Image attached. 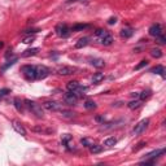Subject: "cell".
<instances>
[{
	"label": "cell",
	"mask_w": 166,
	"mask_h": 166,
	"mask_svg": "<svg viewBox=\"0 0 166 166\" xmlns=\"http://www.w3.org/2000/svg\"><path fill=\"white\" fill-rule=\"evenodd\" d=\"M16 63H17V57H16V59H13V60H12V61H9V63H8L7 65H4V66L2 67V71H5V70H7V69H8V67H9V66H12V65H14Z\"/></svg>",
	"instance_id": "cell-32"
},
{
	"label": "cell",
	"mask_w": 166,
	"mask_h": 166,
	"mask_svg": "<svg viewBox=\"0 0 166 166\" xmlns=\"http://www.w3.org/2000/svg\"><path fill=\"white\" fill-rule=\"evenodd\" d=\"M14 107H16V109L18 110V112H22L23 110V104H22V101L18 99V97H16L14 99Z\"/></svg>",
	"instance_id": "cell-28"
},
{
	"label": "cell",
	"mask_w": 166,
	"mask_h": 166,
	"mask_svg": "<svg viewBox=\"0 0 166 166\" xmlns=\"http://www.w3.org/2000/svg\"><path fill=\"white\" fill-rule=\"evenodd\" d=\"M3 46H4V44H3V42H0V48H2Z\"/></svg>",
	"instance_id": "cell-40"
},
{
	"label": "cell",
	"mask_w": 166,
	"mask_h": 166,
	"mask_svg": "<svg viewBox=\"0 0 166 166\" xmlns=\"http://www.w3.org/2000/svg\"><path fill=\"white\" fill-rule=\"evenodd\" d=\"M56 71H57V74H60V75H70V74H74V69H73V67H70V66H60Z\"/></svg>",
	"instance_id": "cell-8"
},
{
	"label": "cell",
	"mask_w": 166,
	"mask_h": 166,
	"mask_svg": "<svg viewBox=\"0 0 166 166\" xmlns=\"http://www.w3.org/2000/svg\"><path fill=\"white\" fill-rule=\"evenodd\" d=\"M39 52V48H30V50H26L22 53L23 57H30V56H35L36 53Z\"/></svg>",
	"instance_id": "cell-16"
},
{
	"label": "cell",
	"mask_w": 166,
	"mask_h": 166,
	"mask_svg": "<svg viewBox=\"0 0 166 166\" xmlns=\"http://www.w3.org/2000/svg\"><path fill=\"white\" fill-rule=\"evenodd\" d=\"M79 0H66V3H77Z\"/></svg>",
	"instance_id": "cell-39"
},
{
	"label": "cell",
	"mask_w": 166,
	"mask_h": 166,
	"mask_svg": "<svg viewBox=\"0 0 166 166\" xmlns=\"http://www.w3.org/2000/svg\"><path fill=\"white\" fill-rule=\"evenodd\" d=\"M25 104H26V107L29 108V110L30 112H33L36 117H39V118H42L43 117V109H42V107L39 105L38 103H35V101H31V100H25Z\"/></svg>",
	"instance_id": "cell-1"
},
{
	"label": "cell",
	"mask_w": 166,
	"mask_h": 166,
	"mask_svg": "<svg viewBox=\"0 0 166 166\" xmlns=\"http://www.w3.org/2000/svg\"><path fill=\"white\" fill-rule=\"evenodd\" d=\"M12 126H13L14 130H16L18 134H20V135H22V136H25V135H26V130H25V127H23V126H22L18 121H13V122H12Z\"/></svg>",
	"instance_id": "cell-11"
},
{
	"label": "cell",
	"mask_w": 166,
	"mask_h": 166,
	"mask_svg": "<svg viewBox=\"0 0 166 166\" xmlns=\"http://www.w3.org/2000/svg\"><path fill=\"white\" fill-rule=\"evenodd\" d=\"M100 40H101V43L104 46H110L113 43V36H112V34H110V33H108L105 36H103Z\"/></svg>",
	"instance_id": "cell-14"
},
{
	"label": "cell",
	"mask_w": 166,
	"mask_h": 166,
	"mask_svg": "<svg viewBox=\"0 0 166 166\" xmlns=\"http://www.w3.org/2000/svg\"><path fill=\"white\" fill-rule=\"evenodd\" d=\"M132 34H134V30L131 27H123L122 29V31H121V36L122 38H125V39L131 38Z\"/></svg>",
	"instance_id": "cell-12"
},
{
	"label": "cell",
	"mask_w": 166,
	"mask_h": 166,
	"mask_svg": "<svg viewBox=\"0 0 166 166\" xmlns=\"http://www.w3.org/2000/svg\"><path fill=\"white\" fill-rule=\"evenodd\" d=\"M84 108L88 109V110H92V109H96V103L92 101V100H87L84 103Z\"/></svg>",
	"instance_id": "cell-26"
},
{
	"label": "cell",
	"mask_w": 166,
	"mask_h": 166,
	"mask_svg": "<svg viewBox=\"0 0 166 166\" xmlns=\"http://www.w3.org/2000/svg\"><path fill=\"white\" fill-rule=\"evenodd\" d=\"M165 153V149H157V151H153L151 153H148V155L145 156L144 160H157L160 156H162Z\"/></svg>",
	"instance_id": "cell-10"
},
{
	"label": "cell",
	"mask_w": 166,
	"mask_h": 166,
	"mask_svg": "<svg viewBox=\"0 0 166 166\" xmlns=\"http://www.w3.org/2000/svg\"><path fill=\"white\" fill-rule=\"evenodd\" d=\"M156 39H157V42L160 43V44H165L166 43V38H165L164 34H160L158 36H156Z\"/></svg>",
	"instance_id": "cell-34"
},
{
	"label": "cell",
	"mask_w": 166,
	"mask_h": 166,
	"mask_svg": "<svg viewBox=\"0 0 166 166\" xmlns=\"http://www.w3.org/2000/svg\"><path fill=\"white\" fill-rule=\"evenodd\" d=\"M141 105V100H134L128 103V108L130 109H138Z\"/></svg>",
	"instance_id": "cell-25"
},
{
	"label": "cell",
	"mask_w": 166,
	"mask_h": 166,
	"mask_svg": "<svg viewBox=\"0 0 166 166\" xmlns=\"http://www.w3.org/2000/svg\"><path fill=\"white\" fill-rule=\"evenodd\" d=\"M91 65L97 67V69H100V67H104V65H105V61H104L103 59H92L91 60Z\"/></svg>",
	"instance_id": "cell-13"
},
{
	"label": "cell",
	"mask_w": 166,
	"mask_h": 166,
	"mask_svg": "<svg viewBox=\"0 0 166 166\" xmlns=\"http://www.w3.org/2000/svg\"><path fill=\"white\" fill-rule=\"evenodd\" d=\"M160 34H162V27L160 23H155L149 27V35L152 36H158Z\"/></svg>",
	"instance_id": "cell-9"
},
{
	"label": "cell",
	"mask_w": 166,
	"mask_h": 166,
	"mask_svg": "<svg viewBox=\"0 0 166 166\" xmlns=\"http://www.w3.org/2000/svg\"><path fill=\"white\" fill-rule=\"evenodd\" d=\"M90 151H91V153H94V155H96V153H100V152H103V145L92 144L90 147Z\"/></svg>",
	"instance_id": "cell-21"
},
{
	"label": "cell",
	"mask_w": 166,
	"mask_h": 166,
	"mask_svg": "<svg viewBox=\"0 0 166 166\" xmlns=\"http://www.w3.org/2000/svg\"><path fill=\"white\" fill-rule=\"evenodd\" d=\"M115 22H117V18H115V17H110L109 20H108V23H109V25H114Z\"/></svg>",
	"instance_id": "cell-38"
},
{
	"label": "cell",
	"mask_w": 166,
	"mask_h": 166,
	"mask_svg": "<svg viewBox=\"0 0 166 166\" xmlns=\"http://www.w3.org/2000/svg\"><path fill=\"white\" fill-rule=\"evenodd\" d=\"M64 100L66 104H69V105H75L77 101H78V96L75 94H73L71 91H69L67 94L64 95Z\"/></svg>",
	"instance_id": "cell-5"
},
{
	"label": "cell",
	"mask_w": 166,
	"mask_h": 166,
	"mask_svg": "<svg viewBox=\"0 0 166 166\" xmlns=\"http://www.w3.org/2000/svg\"><path fill=\"white\" fill-rule=\"evenodd\" d=\"M21 70H22L23 74H25V77H26L27 79H30V81H34V79H36V78H35V75H36V66L23 65V66L21 67Z\"/></svg>",
	"instance_id": "cell-2"
},
{
	"label": "cell",
	"mask_w": 166,
	"mask_h": 166,
	"mask_svg": "<svg viewBox=\"0 0 166 166\" xmlns=\"http://www.w3.org/2000/svg\"><path fill=\"white\" fill-rule=\"evenodd\" d=\"M35 40V35H27V36H25L23 38V40H22V43H25V44H30V43H33Z\"/></svg>",
	"instance_id": "cell-29"
},
{
	"label": "cell",
	"mask_w": 166,
	"mask_h": 166,
	"mask_svg": "<svg viewBox=\"0 0 166 166\" xmlns=\"http://www.w3.org/2000/svg\"><path fill=\"white\" fill-rule=\"evenodd\" d=\"M8 94H10V90L9 88H2L0 90V100L3 99V97H5Z\"/></svg>",
	"instance_id": "cell-31"
},
{
	"label": "cell",
	"mask_w": 166,
	"mask_h": 166,
	"mask_svg": "<svg viewBox=\"0 0 166 166\" xmlns=\"http://www.w3.org/2000/svg\"><path fill=\"white\" fill-rule=\"evenodd\" d=\"M143 147H145V143H139L138 147H135V148H134V152H138L139 149L143 148Z\"/></svg>",
	"instance_id": "cell-37"
},
{
	"label": "cell",
	"mask_w": 166,
	"mask_h": 166,
	"mask_svg": "<svg viewBox=\"0 0 166 166\" xmlns=\"http://www.w3.org/2000/svg\"><path fill=\"white\" fill-rule=\"evenodd\" d=\"M151 95H152V92H151L149 90H147V91H143L141 94H139V97H140L141 101H144V100H147V99H149Z\"/></svg>",
	"instance_id": "cell-23"
},
{
	"label": "cell",
	"mask_w": 166,
	"mask_h": 166,
	"mask_svg": "<svg viewBox=\"0 0 166 166\" xmlns=\"http://www.w3.org/2000/svg\"><path fill=\"white\" fill-rule=\"evenodd\" d=\"M147 64H148V61H147V60H143V61H140V64H139V65H136V66H135V70H140L141 67L147 66Z\"/></svg>",
	"instance_id": "cell-35"
},
{
	"label": "cell",
	"mask_w": 166,
	"mask_h": 166,
	"mask_svg": "<svg viewBox=\"0 0 166 166\" xmlns=\"http://www.w3.org/2000/svg\"><path fill=\"white\" fill-rule=\"evenodd\" d=\"M61 140H63V143L66 145V147H69L70 148V144H71V136L69 134H64L63 135V138H61Z\"/></svg>",
	"instance_id": "cell-20"
},
{
	"label": "cell",
	"mask_w": 166,
	"mask_h": 166,
	"mask_svg": "<svg viewBox=\"0 0 166 166\" xmlns=\"http://www.w3.org/2000/svg\"><path fill=\"white\" fill-rule=\"evenodd\" d=\"M55 31H56V34L59 36H61V38H67V36L70 35L71 30L66 23H59V25L56 26V29H55Z\"/></svg>",
	"instance_id": "cell-3"
},
{
	"label": "cell",
	"mask_w": 166,
	"mask_h": 166,
	"mask_svg": "<svg viewBox=\"0 0 166 166\" xmlns=\"http://www.w3.org/2000/svg\"><path fill=\"white\" fill-rule=\"evenodd\" d=\"M88 27H90V25H87V23H77V25L71 27V30L73 31H82V30H86Z\"/></svg>",
	"instance_id": "cell-18"
},
{
	"label": "cell",
	"mask_w": 166,
	"mask_h": 166,
	"mask_svg": "<svg viewBox=\"0 0 166 166\" xmlns=\"http://www.w3.org/2000/svg\"><path fill=\"white\" fill-rule=\"evenodd\" d=\"M151 71H152V73H155V74H160L161 77H165V67H164L162 65H157V66H155Z\"/></svg>",
	"instance_id": "cell-15"
},
{
	"label": "cell",
	"mask_w": 166,
	"mask_h": 166,
	"mask_svg": "<svg viewBox=\"0 0 166 166\" xmlns=\"http://www.w3.org/2000/svg\"><path fill=\"white\" fill-rule=\"evenodd\" d=\"M117 144V139L115 138H108L105 141H104V145H107V147H113V145H115Z\"/></svg>",
	"instance_id": "cell-27"
},
{
	"label": "cell",
	"mask_w": 166,
	"mask_h": 166,
	"mask_svg": "<svg viewBox=\"0 0 166 166\" xmlns=\"http://www.w3.org/2000/svg\"><path fill=\"white\" fill-rule=\"evenodd\" d=\"M148 123H149V119H143V121H140L139 123L134 127V134H141L143 131H145V128L148 127Z\"/></svg>",
	"instance_id": "cell-6"
},
{
	"label": "cell",
	"mask_w": 166,
	"mask_h": 166,
	"mask_svg": "<svg viewBox=\"0 0 166 166\" xmlns=\"http://www.w3.org/2000/svg\"><path fill=\"white\" fill-rule=\"evenodd\" d=\"M107 34H108V31H107V30H103V29H99V30H96V35L99 36L100 39L103 38V36H105Z\"/></svg>",
	"instance_id": "cell-33"
},
{
	"label": "cell",
	"mask_w": 166,
	"mask_h": 166,
	"mask_svg": "<svg viewBox=\"0 0 166 166\" xmlns=\"http://www.w3.org/2000/svg\"><path fill=\"white\" fill-rule=\"evenodd\" d=\"M61 115L65 117V118H73V117H75V113L74 112H70V110H65V109H61Z\"/></svg>",
	"instance_id": "cell-22"
},
{
	"label": "cell",
	"mask_w": 166,
	"mask_h": 166,
	"mask_svg": "<svg viewBox=\"0 0 166 166\" xmlns=\"http://www.w3.org/2000/svg\"><path fill=\"white\" fill-rule=\"evenodd\" d=\"M48 74H50V70L46 66H36V79H44Z\"/></svg>",
	"instance_id": "cell-7"
},
{
	"label": "cell",
	"mask_w": 166,
	"mask_h": 166,
	"mask_svg": "<svg viewBox=\"0 0 166 166\" xmlns=\"http://www.w3.org/2000/svg\"><path fill=\"white\" fill-rule=\"evenodd\" d=\"M33 131H36V132H51V130H46V128H39V127H34Z\"/></svg>",
	"instance_id": "cell-36"
},
{
	"label": "cell",
	"mask_w": 166,
	"mask_h": 166,
	"mask_svg": "<svg viewBox=\"0 0 166 166\" xmlns=\"http://www.w3.org/2000/svg\"><path fill=\"white\" fill-rule=\"evenodd\" d=\"M101 81H104L103 73H96V74H94V77H92V83H95V84H99Z\"/></svg>",
	"instance_id": "cell-19"
},
{
	"label": "cell",
	"mask_w": 166,
	"mask_h": 166,
	"mask_svg": "<svg viewBox=\"0 0 166 166\" xmlns=\"http://www.w3.org/2000/svg\"><path fill=\"white\" fill-rule=\"evenodd\" d=\"M81 143H82L84 147H91L92 144H95V143H94V140H92V139H88V138H83V139L81 140Z\"/></svg>",
	"instance_id": "cell-30"
},
{
	"label": "cell",
	"mask_w": 166,
	"mask_h": 166,
	"mask_svg": "<svg viewBox=\"0 0 166 166\" xmlns=\"http://www.w3.org/2000/svg\"><path fill=\"white\" fill-rule=\"evenodd\" d=\"M43 105H44L46 109L51 110V112H60V110L63 109V105L59 104V103H56V101H46Z\"/></svg>",
	"instance_id": "cell-4"
},
{
	"label": "cell",
	"mask_w": 166,
	"mask_h": 166,
	"mask_svg": "<svg viewBox=\"0 0 166 166\" xmlns=\"http://www.w3.org/2000/svg\"><path fill=\"white\" fill-rule=\"evenodd\" d=\"M151 55L153 57L160 59V57H162V51L160 48H153V50H151Z\"/></svg>",
	"instance_id": "cell-24"
},
{
	"label": "cell",
	"mask_w": 166,
	"mask_h": 166,
	"mask_svg": "<svg viewBox=\"0 0 166 166\" xmlns=\"http://www.w3.org/2000/svg\"><path fill=\"white\" fill-rule=\"evenodd\" d=\"M88 40H90V39L87 38V36H84V38H81V39L78 40L77 44H75V48H77V50H79V48H83V47H86V46L88 44Z\"/></svg>",
	"instance_id": "cell-17"
}]
</instances>
